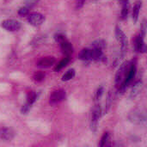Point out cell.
<instances>
[{"label":"cell","mask_w":147,"mask_h":147,"mask_svg":"<svg viewBox=\"0 0 147 147\" xmlns=\"http://www.w3.org/2000/svg\"><path fill=\"white\" fill-rule=\"evenodd\" d=\"M14 132L9 128H1L0 129V140L4 141H10L14 138Z\"/></svg>","instance_id":"8fae6325"},{"label":"cell","mask_w":147,"mask_h":147,"mask_svg":"<svg viewBox=\"0 0 147 147\" xmlns=\"http://www.w3.org/2000/svg\"><path fill=\"white\" fill-rule=\"evenodd\" d=\"M28 14H29V9H28V7H27V6L22 7L18 10V15L21 16H27Z\"/></svg>","instance_id":"603a6c76"},{"label":"cell","mask_w":147,"mask_h":147,"mask_svg":"<svg viewBox=\"0 0 147 147\" xmlns=\"http://www.w3.org/2000/svg\"><path fill=\"white\" fill-rule=\"evenodd\" d=\"M102 115V109L100 105H96L91 113V117H90V129L92 132L96 133L97 129V125H98V120L100 119Z\"/></svg>","instance_id":"3957f363"},{"label":"cell","mask_w":147,"mask_h":147,"mask_svg":"<svg viewBox=\"0 0 147 147\" xmlns=\"http://www.w3.org/2000/svg\"><path fill=\"white\" fill-rule=\"evenodd\" d=\"M60 47H61L62 52L66 55V57H70L73 53V47H72V45L70 42L66 41V40L60 43Z\"/></svg>","instance_id":"4fadbf2b"},{"label":"cell","mask_w":147,"mask_h":147,"mask_svg":"<svg viewBox=\"0 0 147 147\" xmlns=\"http://www.w3.org/2000/svg\"><path fill=\"white\" fill-rule=\"evenodd\" d=\"M2 27L7 31L15 32L21 28L22 23L15 19H6L2 22Z\"/></svg>","instance_id":"5b68a950"},{"label":"cell","mask_w":147,"mask_h":147,"mask_svg":"<svg viewBox=\"0 0 147 147\" xmlns=\"http://www.w3.org/2000/svg\"><path fill=\"white\" fill-rule=\"evenodd\" d=\"M146 33V20H144L142 22V24H141V33H140V34L145 38Z\"/></svg>","instance_id":"83f0119b"},{"label":"cell","mask_w":147,"mask_h":147,"mask_svg":"<svg viewBox=\"0 0 147 147\" xmlns=\"http://www.w3.org/2000/svg\"><path fill=\"white\" fill-rule=\"evenodd\" d=\"M129 12V3H123L122 4V9H121V19L125 20L127 19Z\"/></svg>","instance_id":"44dd1931"},{"label":"cell","mask_w":147,"mask_h":147,"mask_svg":"<svg viewBox=\"0 0 147 147\" xmlns=\"http://www.w3.org/2000/svg\"><path fill=\"white\" fill-rule=\"evenodd\" d=\"M103 92H104V89H103V87H102V86L99 87V88H98V90H96V101L100 100V98L102 97V96Z\"/></svg>","instance_id":"484cf974"},{"label":"cell","mask_w":147,"mask_h":147,"mask_svg":"<svg viewBox=\"0 0 147 147\" xmlns=\"http://www.w3.org/2000/svg\"><path fill=\"white\" fill-rule=\"evenodd\" d=\"M109 140H110V135H109V133H105L102 139H101V142H100V146L103 147V146H109Z\"/></svg>","instance_id":"d6986e66"},{"label":"cell","mask_w":147,"mask_h":147,"mask_svg":"<svg viewBox=\"0 0 147 147\" xmlns=\"http://www.w3.org/2000/svg\"><path fill=\"white\" fill-rule=\"evenodd\" d=\"M66 94L65 91L63 90H58L53 91L50 96V103L51 104H57L65 99Z\"/></svg>","instance_id":"52a82bcc"},{"label":"cell","mask_w":147,"mask_h":147,"mask_svg":"<svg viewBox=\"0 0 147 147\" xmlns=\"http://www.w3.org/2000/svg\"><path fill=\"white\" fill-rule=\"evenodd\" d=\"M115 36L117 40L121 43V55L124 56L127 48V39L125 33L121 30V28H115Z\"/></svg>","instance_id":"277c9868"},{"label":"cell","mask_w":147,"mask_h":147,"mask_svg":"<svg viewBox=\"0 0 147 147\" xmlns=\"http://www.w3.org/2000/svg\"><path fill=\"white\" fill-rule=\"evenodd\" d=\"M45 78V74L41 71H39V72H36L34 75V79L37 82H40L44 79Z\"/></svg>","instance_id":"d4e9b609"},{"label":"cell","mask_w":147,"mask_h":147,"mask_svg":"<svg viewBox=\"0 0 147 147\" xmlns=\"http://www.w3.org/2000/svg\"><path fill=\"white\" fill-rule=\"evenodd\" d=\"M55 62H56V60H55L54 57L47 56V57H44V58L40 59L37 62V66H39L40 68H47V67L53 65L55 64Z\"/></svg>","instance_id":"ba28073f"},{"label":"cell","mask_w":147,"mask_h":147,"mask_svg":"<svg viewBox=\"0 0 147 147\" xmlns=\"http://www.w3.org/2000/svg\"><path fill=\"white\" fill-rule=\"evenodd\" d=\"M129 121L136 125H143L146 121V113L143 109H134L129 113Z\"/></svg>","instance_id":"7a4b0ae2"},{"label":"cell","mask_w":147,"mask_h":147,"mask_svg":"<svg viewBox=\"0 0 147 147\" xmlns=\"http://www.w3.org/2000/svg\"><path fill=\"white\" fill-rule=\"evenodd\" d=\"M135 74H136V66H135L134 64H131L129 65V68H128V71H127V77H126V79H125V82H124V85H125L126 88L133 81V79L135 77Z\"/></svg>","instance_id":"30bf717a"},{"label":"cell","mask_w":147,"mask_h":147,"mask_svg":"<svg viewBox=\"0 0 147 147\" xmlns=\"http://www.w3.org/2000/svg\"><path fill=\"white\" fill-rule=\"evenodd\" d=\"M121 2H122V4H123V3H129V0H121Z\"/></svg>","instance_id":"4dcf8cb0"},{"label":"cell","mask_w":147,"mask_h":147,"mask_svg":"<svg viewBox=\"0 0 147 147\" xmlns=\"http://www.w3.org/2000/svg\"><path fill=\"white\" fill-rule=\"evenodd\" d=\"M141 7H142V2L141 1H138L134 4V9H133V12H132L134 22H137V21L139 19V15H140V11Z\"/></svg>","instance_id":"5bb4252c"},{"label":"cell","mask_w":147,"mask_h":147,"mask_svg":"<svg viewBox=\"0 0 147 147\" xmlns=\"http://www.w3.org/2000/svg\"><path fill=\"white\" fill-rule=\"evenodd\" d=\"M39 2V0H26V5L27 7H33L34 5H35L37 3Z\"/></svg>","instance_id":"f1b7e54d"},{"label":"cell","mask_w":147,"mask_h":147,"mask_svg":"<svg viewBox=\"0 0 147 147\" xmlns=\"http://www.w3.org/2000/svg\"><path fill=\"white\" fill-rule=\"evenodd\" d=\"M93 49H99L103 50L106 47V41L103 40H96L92 43Z\"/></svg>","instance_id":"2e32d148"},{"label":"cell","mask_w":147,"mask_h":147,"mask_svg":"<svg viewBox=\"0 0 147 147\" xmlns=\"http://www.w3.org/2000/svg\"><path fill=\"white\" fill-rule=\"evenodd\" d=\"M111 102H112V96H111V93L109 92V95H108L107 100H106V103H105V109H104V112H105V113H106V112L109 110V109L110 108Z\"/></svg>","instance_id":"cb8c5ba5"},{"label":"cell","mask_w":147,"mask_h":147,"mask_svg":"<svg viewBox=\"0 0 147 147\" xmlns=\"http://www.w3.org/2000/svg\"><path fill=\"white\" fill-rule=\"evenodd\" d=\"M36 98H37L36 93L34 91H29L28 93V96H27V102H28L30 105H33V103L36 101Z\"/></svg>","instance_id":"ffe728a7"},{"label":"cell","mask_w":147,"mask_h":147,"mask_svg":"<svg viewBox=\"0 0 147 147\" xmlns=\"http://www.w3.org/2000/svg\"><path fill=\"white\" fill-rule=\"evenodd\" d=\"M129 65H130L129 62L123 63L121 65V67L118 70V71L116 73V76H115V85H116V88L121 93H123L125 91V90H126V87L124 85V82H125V79H126V77H127V73Z\"/></svg>","instance_id":"6da1fadb"},{"label":"cell","mask_w":147,"mask_h":147,"mask_svg":"<svg viewBox=\"0 0 147 147\" xmlns=\"http://www.w3.org/2000/svg\"><path fill=\"white\" fill-rule=\"evenodd\" d=\"M70 61V58L69 57H66L65 59H63L58 65H56L55 68H54V71H59L60 70H62L64 67H65L67 65V64L69 63Z\"/></svg>","instance_id":"e0dca14e"},{"label":"cell","mask_w":147,"mask_h":147,"mask_svg":"<svg viewBox=\"0 0 147 147\" xmlns=\"http://www.w3.org/2000/svg\"><path fill=\"white\" fill-rule=\"evenodd\" d=\"M85 0H77V9H80L84 6Z\"/></svg>","instance_id":"f546056e"},{"label":"cell","mask_w":147,"mask_h":147,"mask_svg":"<svg viewBox=\"0 0 147 147\" xmlns=\"http://www.w3.org/2000/svg\"><path fill=\"white\" fill-rule=\"evenodd\" d=\"M134 46H135V50L140 52V53H146V45L144 41V37L141 34H139L134 41Z\"/></svg>","instance_id":"9c48e42d"},{"label":"cell","mask_w":147,"mask_h":147,"mask_svg":"<svg viewBox=\"0 0 147 147\" xmlns=\"http://www.w3.org/2000/svg\"><path fill=\"white\" fill-rule=\"evenodd\" d=\"M79 59L84 61L92 60V49H83L79 53Z\"/></svg>","instance_id":"9a60e30c"},{"label":"cell","mask_w":147,"mask_h":147,"mask_svg":"<svg viewBox=\"0 0 147 147\" xmlns=\"http://www.w3.org/2000/svg\"><path fill=\"white\" fill-rule=\"evenodd\" d=\"M28 21L33 26H40L45 21V17L42 14L38 12H33L28 15Z\"/></svg>","instance_id":"8992f818"},{"label":"cell","mask_w":147,"mask_h":147,"mask_svg":"<svg viewBox=\"0 0 147 147\" xmlns=\"http://www.w3.org/2000/svg\"><path fill=\"white\" fill-rule=\"evenodd\" d=\"M54 40L56 42L58 43H61L63 41L65 40V35L64 34H61V33H59V34H56L54 35Z\"/></svg>","instance_id":"7402d4cb"},{"label":"cell","mask_w":147,"mask_h":147,"mask_svg":"<svg viewBox=\"0 0 147 147\" xmlns=\"http://www.w3.org/2000/svg\"><path fill=\"white\" fill-rule=\"evenodd\" d=\"M74 76H75V70L74 69H70L62 76V80L63 81H69L71 78H73Z\"/></svg>","instance_id":"ac0fdd59"},{"label":"cell","mask_w":147,"mask_h":147,"mask_svg":"<svg viewBox=\"0 0 147 147\" xmlns=\"http://www.w3.org/2000/svg\"><path fill=\"white\" fill-rule=\"evenodd\" d=\"M142 89H143V83L141 81H138L137 83H135L130 92V98L131 99L136 98L141 93Z\"/></svg>","instance_id":"7c38bea8"},{"label":"cell","mask_w":147,"mask_h":147,"mask_svg":"<svg viewBox=\"0 0 147 147\" xmlns=\"http://www.w3.org/2000/svg\"><path fill=\"white\" fill-rule=\"evenodd\" d=\"M31 106H32V105H30V104H28V102H26L24 105H22V109H21V112H22V114H27V113L29 111V109H31Z\"/></svg>","instance_id":"4316f807"}]
</instances>
